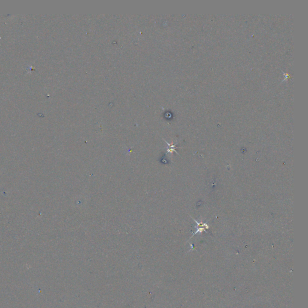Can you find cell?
Returning a JSON list of instances; mask_svg holds the SVG:
<instances>
[{
	"instance_id": "1",
	"label": "cell",
	"mask_w": 308,
	"mask_h": 308,
	"mask_svg": "<svg viewBox=\"0 0 308 308\" xmlns=\"http://www.w3.org/2000/svg\"><path fill=\"white\" fill-rule=\"evenodd\" d=\"M192 219L197 223V226L196 227L197 228V230L194 234H197V233H201L203 231H205L206 229H208L209 228V226L206 223H203L202 222L198 223L195 219H194V218H192Z\"/></svg>"
},
{
	"instance_id": "2",
	"label": "cell",
	"mask_w": 308,
	"mask_h": 308,
	"mask_svg": "<svg viewBox=\"0 0 308 308\" xmlns=\"http://www.w3.org/2000/svg\"><path fill=\"white\" fill-rule=\"evenodd\" d=\"M165 142H166V143H167V144L168 145V146H169V147H168V149H167V152L172 153L173 152H176V153H177V152L176 151V150H175V149H176V147H175V146H176V144H169L168 142H167L166 141H165Z\"/></svg>"
}]
</instances>
